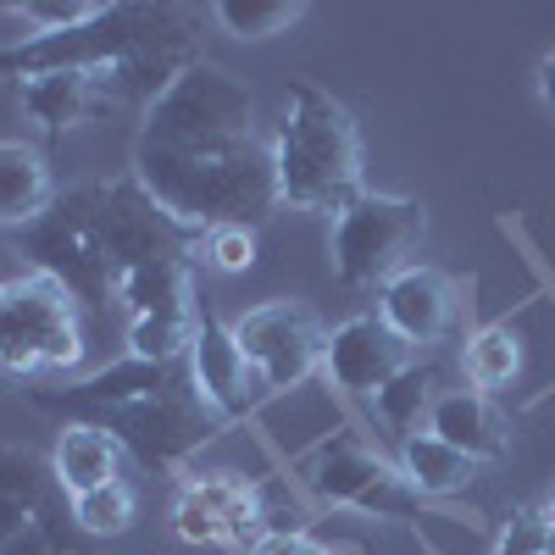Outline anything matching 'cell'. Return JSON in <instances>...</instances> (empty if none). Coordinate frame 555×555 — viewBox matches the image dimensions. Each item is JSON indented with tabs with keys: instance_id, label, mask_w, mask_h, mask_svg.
Wrapping results in <instances>:
<instances>
[{
	"instance_id": "cell-1",
	"label": "cell",
	"mask_w": 555,
	"mask_h": 555,
	"mask_svg": "<svg viewBox=\"0 0 555 555\" xmlns=\"http://www.w3.org/2000/svg\"><path fill=\"white\" fill-rule=\"evenodd\" d=\"M133 183L190 234L222 222L261 228L278 206L272 145L261 133H156L133 139Z\"/></svg>"
},
{
	"instance_id": "cell-2",
	"label": "cell",
	"mask_w": 555,
	"mask_h": 555,
	"mask_svg": "<svg viewBox=\"0 0 555 555\" xmlns=\"http://www.w3.org/2000/svg\"><path fill=\"white\" fill-rule=\"evenodd\" d=\"M267 145L278 206L339 217L361 195V128L322 83L289 78L284 117H278Z\"/></svg>"
},
{
	"instance_id": "cell-3",
	"label": "cell",
	"mask_w": 555,
	"mask_h": 555,
	"mask_svg": "<svg viewBox=\"0 0 555 555\" xmlns=\"http://www.w3.org/2000/svg\"><path fill=\"white\" fill-rule=\"evenodd\" d=\"M183 28L172 7H133V0H106V7L62 34H28L0 51V78H39V73H106L122 56H133L139 44L167 39Z\"/></svg>"
},
{
	"instance_id": "cell-4",
	"label": "cell",
	"mask_w": 555,
	"mask_h": 555,
	"mask_svg": "<svg viewBox=\"0 0 555 555\" xmlns=\"http://www.w3.org/2000/svg\"><path fill=\"white\" fill-rule=\"evenodd\" d=\"M300 483L322 500V505H345V512L361 517H389L405 528H423L428 517V500L416 494L400 467L389 455H378L356 428H334L328 439H317L300 455Z\"/></svg>"
},
{
	"instance_id": "cell-5",
	"label": "cell",
	"mask_w": 555,
	"mask_h": 555,
	"mask_svg": "<svg viewBox=\"0 0 555 555\" xmlns=\"http://www.w3.org/2000/svg\"><path fill=\"white\" fill-rule=\"evenodd\" d=\"M423 234H428L423 201L361 190V195L334 217V234H328L334 278H339L345 289H384L395 272L411 267Z\"/></svg>"
},
{
	"instance_id": "cell-6",
	"label": "cell",
	"mask_w": 555,
	"mask_h": 555,
	"mask_svg": "<svg viewBox=\"0 0 555 555\" xmlns=\"http://www.w3.org/2000/svg\"><path fill=\"white\" fill-rule=\"evenodd\" d=\"M83 361V328L73 295L44 272L0 284V373H73Z\"/></svg>"
},
{
	"instance_id": "cell-7",
	"label": "cell",
	"mask_w": 555,
	"mask_h": 555,
	"mask_svg": "<svg viewBox=\"0 0 555 555\" xmlns=\"http://www.w3.org/2000/svg\"><path fill=\"white\" fill-rule=\"evenodd\" d=\"M17 250L34 261V272L56 278V284L83 300V306H106L117 300V267L112 256L101 250V234H95V217H89V183L56 195V206L44 211L39 222L17 228Z\"/></svg>"
},
{
	"instance_id": "cell-8",
	"label": "cell",
	"mask_w": 555,
	"mask_h": 555,
	"mask_svg": "<svg viewBox=\"0 0 555 555\" xmlns=\"http://www.w3.org/2000/svg\"><path fill=\"white\" fill-rule=\"evenodd\" d=\"M117 300L128 311V356L133 361H183L201 322L195 300V261L172 256L128 272L117 284Z\"/></svg>"
},
{
	"instance_id": "cell-9",
	"label": "cell",
	"mask_w": 555,
	"mask_h": 555,
	"mask_svg": "<svg viewBox=\"0 0 555 555\" xmlns=\"http://www.w3.org/2000/svg\"><path fill=\"white\" fill-rule=\"evenodd\" d=\"M234 339H240L261 389H300L311 373H322V339H328V328L300 300H261L234 322Z\"/></svg>"
},
{
	"instance_id": "cell-10",
	"label": "cell",
	"mask_w": 555,
	"mask_h": 555,
	"mask_svg": "<svg viewBox=\"0 0 555 555\" xmlns=\"http://www.w3.org/2000/svg\"><path fill=\"white\" fill-rule=\"evenodd\" d=\"M172 533L183 544H256L267 533V489L240 473H195L172 494Z\"/></svg>"
},
{
	"instance_id": "cell-11",
	"label": "cell",
	"mask_w": 555,
	"mask_h": 555,
	"mask_svg": "<svg viewBox=\"0 0 555 555\" xmlns=\"http://www.w3.org/2000/svg\"><path fill=\"white\" fill-rule=\"evenodd\" d=\"M95 428H106L122 450H133L145 461V467H172V461H183L195 444H206L211 416L190 395V384H183V389L145 395V400H128V405L95 416Z\"/></svg>"
},
{
	"instance_id": "cell-12",
	"label": "cell",
	"mask_w": 555,
	"mask_h": 555,
	"mask_svg": "<svg viewBox=\"0 0 555 555\" xmlns=\"http://www.w3.org/2000/svg\"><path fill=\"white\" fill-rule=\"evenodd\" d=\"M183 373H190V395L206 405L211 423H234V416H245L261 395L250 361L234 339V322H222L217 311H201L190 356H183Z\"/></svg>"
},
{
	"instance_id": "cell-13",
	"label": "cell",
	"mask_w": 555,
	"mask_h": 555,
	"mask_svg": "<svg viewBox=\"0 0 555 555\" xmlns=\"http://www.w3.org/2000/svg\"><path fill=\"white\" fill-rule=\"evenodd\" d=\"M411 366V345L389 334V322L378 311H361V317H345L339 328H328L322 339V378L345 395H373L384 384H395Z\"/></svg>"
},
{
	"instance_id": "cell-14",
	"label": "cell",
	"mask_w": 555,
	"mask_h": 555,
	"mask_svg": "<svg viewBox=\"0 0 555 555\" xmlns=\"http://www.w3.org/2000/svg\"><path fill=\"white\" fill-rule=\"evenodd\" d=\"M378 317L405 345H439L461 328V284L428 261H411L378 289Z\"/></svg>"
},
{
	"instance_id": "cell-15",
	"label": "cell",
	"mask_w": 555,
	"mask_h": 555,
	"mask_svg": "<svg viewBox=\"0 0 555 555\" xmlns=\"http://www.w3.org/2000/svg\"><path fill=\"white\" fill-rule=\"evenodd\" d=\"M428 434L455 444L461 455H473V461L505 455V416L478 389H444L434 400V411H428Z\"/></svg>"
},
{
	"instance_id": "cell-16",
	"label": "cell",
	"mask_w": 555,
	"mask_h": 555,
	"mask_svg": "<svg viewBox=\"0 0 555 555\" xmlns=\"http://www.w3.org/2000/svg\"><path fill=\"white\" fill-rule=\"evenodd\" d=\"M56 206V178L39 145L0 139V228H28Z\"/></svg>"
},
{
	"instance_id": "cell-17",
	"label": "cell",
	"mask_w": 555,
	"mask_h": 555,
	"mask_svg": "<svg viewBox=\"0 0 555 555\" xmlns=\"http://www.w3.org/2000/svg\"><path fill=\"white\" fill-rule=\"evenodd\" d=\"M51 478L78 500L89 489H101V483H117L122 478V444L95 428V423H67L56 434V450H51Z\"/></svg>"
},
{
	"instance_id": "cell-18",
	"label": "cell",
	"mask_w": 555,
	"mask_h": 555,
	"mask_svg": "<svg viewBox=\"0 0 555 555\" xmlns=\"http://www.w3.org/2000/svg\"><path fill=\"white\" fill-rule=\"evenodd\" d=\"M17 101H23V112H28L44 133L83 128L89 117L106 112L101 83L89 78V73H39V78H23V83H17Z\"/></svg>"
},
{
	"instance_id": "cell-19",
	"label": "cell",
	"mask_w": 555,
	"mask_h": 555,
	"mask_svg": "<svg viewBox=\"0 0 555 555\" xmlns=\"http://www.w3.org/2000/svg\"><path fill=\"white\" fill-rule=\"evenodd\" d=\"M395 467H400V478L423 494V500H455V494H467L473 478H478V461L461 455V450L444 444V439H434V434L400 439Z\"/></svg>"
},
{
	"instance_id": "cell-20",
	"label": "cell",
	"mask_w": 555,
	"mask_h": 555,
	"mask_svg": "<svg viewBox=\"0 0 555 555\" xmlns=\"http://www.w3.org/2000/svg\"><path fill=\"white\" fill-rule=\"evenodd\" d=\"M461 373L478 395H494V389H512L517 373H522V339L505 328V322H489V328L467 334L461 345Z\"/></svg>"
},
{
	"instance_id": "cell-21",
	"label": "cell",
	"mask_w": 555,
	"mask_h": 555,
	"mask_svg": "<svg viewBox=\"0 0 555 555\" xmlns=\"http://www.w3.org/2000/svg\"><path fill=\"white\" fill-rule=\"evenodd\" d=\"M434 389H439V373H434V366H416V361L405 366L395 384L378 389V416H384V428L395 434V444L411 439V434H428V411L439 400Z\"/></svg>"
},
{
	"instance_id": "cell-22",
	"label": "cell",
	"mask_w": 555,
	"mask_h": 555,
	"mask_svg": "<svg viewBox=\"0 0 555 555\" xmlns=\"http://www.w3.org/2000/svg\"><path fill=\"white\" fill-rule=\"evenodd\" d=\"M133 517H139V494H133L128 478L101 483V489H89V494L73 500V522H78L83 533H95V539H117V533H128Z\"/></svg>"
},
{
	"instance_id": "cell-23",
	"label": "cell",
	"mask_w": 555,
	"mask_h": 555,
	"mask_svg": "<svg viewBox=\"0 0 555 555\" xmlns=\"http://www.w3.org/2000/svg\"><path fill=\"white\" fill-rule=\"evenodd\" d=\"M211 12L234 39H272V34H289L306 17L300 0H217Z\"/></svg>"
},
{
	"instance_id": "cell-24",
	"label": "cell",
	"mask_w": 555,
	"mask_h": 555,
	"mask_svg": "<svg viewBox=\"0 0 555 555\" xmlns=\"http://www.w3.org/2000/svg\"><path fill=\"white\" fill-rule=\"evenodd\" d=\"M190 261H201L206 272H222V278H240L256 267V228L245 222H222V228H201L195 234V250Z\"/></svg>"
},
{
	"instance_id": "cell-25",
	"label": "cell",
	"mask_w": 555,
	"mask_h": 555,
	"mask_svg": "<svg viewBox=\"0 0 555 555\" xmlns=\"http://www.w3.org/2000/svg\"><path fill=\"white\" fill-rule=\"evenodd\" d=\"M101 7H106V0H17V7H7V12L34 23V34H62V28L89 23Z\"/></svg>"
},
{
	"instance_id": "cell-26",
	"label": "cell",
	"mask_w": 555,
	"mask_h": 555,
	"mask_svg": "<svg viewBox=\"0 0 555 555\" xmlns=\"http://www.w3.org/2000/svg\"><path fill=\"white\" fill-rule=\"evenodd\" d=\"M44 478H51V473H44L28 450H12V444L0 450V494H12V500H23V505H34V512H39Z\"/></svg>"
},
{
	"instance_id": "cell-27",
	"label": "cell",
	"mask_w": 555,
	"mask_h": 555,
	"mask_svg": "<svg viewBox=\"0 0 555 555\" xmlns=\"http://www.w3.org/2000/svg\"><path fill=\"white\" fill-rule=\"evenodd\" d=\"M245 555H328L311 533H261Z\"/></svg>"
},
{
	"instance_id": "cell-28",
	"label": "cell",
	"mask_w": 555,
	"mask_h": 555,
	"mask_svg": "<svg viewBox=\"0 0 555 555\" xmlns=\"http://www.w3.org/2000/svg\"><path fill=\"white\" fill-rule=\"evenodd\" d=\"M34 522H39L34 505H23V500H12V494H0V550L17 544V539H23Z\"/></svg>"
},
{
	"instance_id": "cell-29",
	"label": "cell",
	"mask_w": 555,
	"mask_h": 555,
	"mask_svg": "<svg viewBox=\"0 0 555 555\" xmlns=\"http://www.w3.org/2000/svg\"><path fill=\"white\" fill-rule=\"evenodd\" d=\"M539 95H544V106L555 112V51L539 56Z\"/></svg>"
},
{
	"instance_id": "cell-30",
	"label": "cell",
	"mask_w": 555,
	"mask_h": 555,
	"mask_svg": "<svg viewBox=\"0 0 555 555\" xmlns=\"http://www.w3.org/2000/svg\"><path fill=\"white\" fill-rule=\"evenodd\" d=\"M544 517H550V528H555V489H550V500H544Z\"/></svg>"
},
{
	"instance_id": "cell-31",
	"label": "cell",
	"mask_w": 555,
	"mask_h": 555,
	"mask_svg": "<svg viewBox=\"0 0 555 555\" xmlns=\"http://www.w3.org/2000/svg\"><path fill=\"white\" fill-rule=\"evenodd\" d=\"M494 555H512V550H494Z\"/></svg>"
},
{
	"instance_id": "cell-32",
	"label": "cell",
	"mask_w": 555,
	"mask_h": 555,
	"mask_svg": "<svg viewBox=\"0 0 555 555\" xmlns=\"http://www.w3.org/2000/svg\"><path fill=\"white\" fill-rule=\"evenodd\" d=\"M328 555H334V550H328Z\"/></svg>"
}]
</instances>
